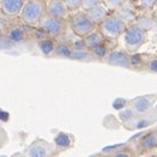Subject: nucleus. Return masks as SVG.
<instances>
[{"label":"nucleus","instance_id":"obj_4","mask_svg":"<svg viewBox=\"0 0 157 157\" xmlns=\"http://www.w3.org/2000/svg\"><path fill=\"white\" fill-rule=\"evenodd\" d=\"M126 22L119 14H108L98 24L100 31L105 35V39H118L126 30Z\"/></svg>","mask_w":157,"mask_h":157},{"label":"nucleus","instance_id":"obj_24","mask_svg":"<svg viewBox=\"0 0 157 157\" xmlns=\"http://www.w3.org/2000/svg\"><path fill=\"white\" fill-rule=\"evenodd\" d=\"M11 43L6 36V33L0 31V51H7L9 48H11Z\"/></svg>","mask_w":157,"mask_h":157},{"label":"nucleus","instance_id":"obj_3","mask_svg":"<svg viewBox=\"0 0 157 157\" xmlns=\"http://www.w3.org/2000/svg\"><path fill=\"white\" fill-rule=\"evenodd\" d=\"M68 21L61 19V18H55L52 16L46 14L40 23L39 29L48 37L54 40H59L67 30Z\"/></svg>","mask_w":157,"mask_h":157},{"label":"nucleus","instance_id":"obj_28","mask_svg":"<svg viewBox=\"0 0 157 157\" xmlns=\"http://www.w3.org/2000/svg\"><path fill=\"white\" fill-rule=\"evenodd\" d=\"M155 4H156V0H138V5L142 9H145V10H149V9L154 7Z\"/></svg>","mask_w":157,"mask_h":157},{"label":"nucleus","instance_id":"obj_2","mask_svg":"<svg viewBox=\"0 0 157 157\" xmlns=\"http://www.w3.org/2000/svg\"><path fill=\"white\" fill-rule=\"evenodd\" d=\"M68 26L71 28L72 33L78 37H85L94 30H96V23L89 17L85 10L73 11L72 14L68 16Z\"/></svg>","mask_w":157,"mask_h":157},{"label":"nucleus","instance_id":"obj_8","mask_svg":"<svg viewBox=\"0 0 157 157\" xmlns=\"http://www.w3.org/2000/svg\"><path fill=\"white\" fill-rule=\"evenodd\" d=\"M46 11L48 16L61 19H67L71 12L65 0H47Z\"/></svg>","mask_w":157,"mask_h":157},{"label":"nucleus","instance_id":"obj_30","mask_svg":"<svg viewBox=\"0 0 157 157\" xmlns=\"http://www.w3.org/2000/svg\"><path fill=\"white\" fill-rule=\"evenodd\" d=\"M0 11H1V0H0Z\"/></svg>","mask_w":157,"mask_h":157},{"label":"nucleus","instance_id":"obj_31","mask_svg":"<svg viewBox=\"0 0 157 157\" xmlns=\"http://www.w3.org/2000/svg\"><path fill=\"white\" fill-rule=\"evenodd\" d=\"M156 5H157V0H156Z\"/></svg>","mask_w":157,"mask_h":157},{"label":"nucleus","instance_id":"obj_5","mask_svg":"<svg viewBox=\"0 0 157 157\" xmlns=\"http://www.w3.org/2000/svg\"><path fill=\"white\" fill-rule=\"evenodd\" d=\"M145 42V30L140 26L132 25L124 33V46L127 52H136Z\"/></svg>","mask_w":157,"mask_h":157},{"label":"nucleus","instance_id":"obj_12","mask_svg":"<svg viewBox=\"0 0 157 157\" xmlns=\"http://www.w3.org/2000/svg\"><path fill=\"white\" fill-rule=\"evenodd\" d=\"M86 13L89 14V17L91 18L96 24H100L108 16V7L105 6V5H102V4H98V5L94 6L91 9L86 10Z\"/></svg>","mask_w":157,"mask_h":157},{"label":"nucleus","instance_id":"obj_21","mask_svg":"<svg viewBox=\"0 0 157 157\" xmlns=\"http://www.w3.org/2000/svg\"><path fill=\"white\" fill-rule=\"evenodd\" d=\"M107 51H108V49L105 48V43H103V44L97 46V47H95L94 49H91V53L94 54L95 58H97V59H103V58L107 56V54H108Z\"/></svg>","mask_w":157,"mask_h":157},{"label":"nucleus","instance_id":"obj_16","mask_svg":"<svg viewBox=\"0 0 157 157\" xmlns=\"http://www.w3.org/2000/svg\"><path fill=\"white\" fill-rule=\"evenodd\" d=\"M55 147L56 149H60V150H65L67 147L71 146V140H70V137L65 134V133H59L58 136H55Z\"/></svg>","mask_w":157,"mask_h":157},{"label":"nucleus","instance_id":"obj_7","mask_svg":"<svg viewBox=\"0 0 157 157\" xmlns=\"http://www.w3.org/2000/svg\"><path fill=\"white\" fill-rule=\"evenodd\" d=\"M18 18H16L13 21L12 25L9 28V30L6 31V36L10 41L12 47H17L21 44H24L28 39H29V31H28V26Z\"/></svg>","mask_w":157,"mask_h":157},{"label":"nucleus","instance_id":"obj_1","mask_svg":"<svg viewBox=\"0 0 157 157\" xmlns=\"http://www.w3.org/2000/svg\"><path fill=\"white\" fill-rule=\"evenodd\" d=\"M46 2V0H26L19 19L29 28H39L43 17L47 14Z\"/></svg>","mask_w":157,"mask_h":157},{"label":"nucleus","instance_id":"obj_11","mask_svg":"<svg viewBox=\"0 0 157 157\" xmlns=\"http://www.w3.org/2000/svg\"><path fill=\"white\" fill-rule=\"evenodd\" d=\"M36 43H37L40 53L43 56H46V58H51V56H53V54H54V51H55V47H56L58 41L54 39H51L48 36H44L43 39L39 40Z\"/></svg>","mask_w":157,"mask_h":157},{"label":"nucleus","instance_id":"obj_18","mask_svg":"<svg viewBox=\"0 0 157 157\" xmlns=\"http://www.w3.org/2000/svg\"><path fill=\"white\" fill-rule=\"evenodd\" d=\"M143 145H144L145 149H147V150L155 149L157 146V136H155V134H149V136L144 137Z\"/></svg>","mask_w":157,"mask_h":157},{"label":"nucleus","instance_id":"obj_26","mask_svg":"<svg viewBox=\"0 0 157 157\" xmlns=\"http://www.w3.org/2000/svg\"><path fill=\"white\" fill-rule=\"evenodd\" d=\"M70 11H77V10H80L82 9V1L83 0H65Z\"/></svg>","mask_w":157,"mask_h":157},{"label":"nucleus","instance_id":"obj_19","mask_svg":"<svg viewBox=\"0 0 157 157\" xmlns=\"http://www.w3.org/2000/svg\"><path fill=\"white\" fill-rule=\"evenodd\" d=\"M149 107H150V101L146 100V98H139L134 102V108L139 113H143L145 110H147Z\"/></svg>","mask_w":157,"mask_h":157},{"label":"nucleus","instance_id":"obj_15","mask_svg":"<svg viewBox=\"0 0 157 157\" xmlns=\"http://www.w3.org/2000/svg\"><path fill=\"white\" fill-rule=\"evenodd\" d=\"M118 14L126 22V23H131V22H134L137 12H136V7L133 6V4L127 1L124 6H121V7L119 9Z\"/></svg>","mask_w":157,"mask_h":157},{"label":"nucleus","instance_id":"obj_25","mask_svg":"<svg viewBox=\"0 0 157 157\" xmlns=\"http://www.w3.org/2000/svg\"><path fill=\"white\" fill-rule=\"evenodd\" d=\"M7 144H9V134L6 130L0 125V149L5 147Z\"/></svg>","mask_w":157,"mask_h":157},{"label":"nucleus","instance_id":"obj_6","mask_svg":"<svg viewBox=\"0 0 157 157\" xmlns=\"http://www.w3.org/2000/svg\"><path fill=\"white\" fill-rule=\"evenodd\" d=\"M22 154L30 157H48L56 154V147L44 139H36L28 145Z\"/></svg>","mask_w":157,"mask_h":157},{"label":"nucleus","instance_id":"obj_9","mask_svg":"<svg viewBox=\"0 0 157 157\" xmlns=\"http://www.w3.org/2000/svg\"><path fill=\"white\" fill-rule=\"evenodd\" d=\"M26 0H1V12L11 18H19Z\"/></svg>","mask_w":157,"mask_h":157},{"label":"nucleus","instance_id":"obj_14","mask_svg":"<svg viewBox=\"0 0 157 157\" xmlns=\"http://www.w3.org/2000/svg\"><path fill=\"white\" fill-rule=\"evenodd\" d=\"M72 53H73V48H72L71 43H68V42H58L53 56L61 58V59H71Z\"/></svg>","mask_w":157,"mask_h":157},{"label":"nucleus","instance_id":"obj_27","mask_svg":"<svg viewBox=\"0 0 157 157\" xmlns=\"http://www.w3.org/2000/svg\"><path fill=\"white\" fill-rule=\"evenodd\" d=\"M102 2V0H83L82 1V10H89V9H91L94 6H96V5H98V4H101Z\"/></svg>","mask_w":157,"mask_h":157},{"label":"nucleus","instance_id":"obj_22","mask_svg":"<svg viewBox=\"0 0 157 157\" xmlns=\"http://www.w3.org/2000/svg\"><path fill=\"white\" fill-rule=\"evenodd\" d=\"M128 0H105V6L110 10H119L121 6H124Z\"/></svg>","mask_w":157,"mask_h":157},{"label":"nucleus","instance_id":"obj_10","mask_svg":"<svg viewBox=\"0 0 157 157\" xmlns=\"http://www.w3.org/2000/svg\"><path fill=\"white\" fill-rule=\"evenodd\" d=\"M107 63L112 66H120V67H131V56L127 52L114 51L110 52L107 56Z\"/></svg>","mask_w":157,"mask_h":157},{"label":"nucleus","instance_id":"obj_20","mask_svg":"<svg viewBox=\"0 0 157 157\" xmlns=\"http://www.w3.org/2000/svg\"><path fill=\"white\" fill-rule=\"evenodd\" d=\"M138 26H140L143 30H149V29H151L152 26H154V19L152 18H150L149 16H146V17H143V18H140L139 21H138Z\"/></svg>","mask_w":157,"mask_h":157},{"label":"nucleus","instance_id":"obj_17","mask_svg":"<svg viewBox=\"0 0 157 157\" xmlns=\"http://www.w3.org/2000/svg\"><path fill=\"white\" fill-rule=\"evenodd\" d=\"M14 19H16V18H11V17L6 16L5 13H2L0 11V31L6 33V31L9 30V28L12 25Z\"/></svg>","mask_w":157,"mask_h":157},{"label":"nucleus","instance_id":"obj_13","mask_svg":"<svg viewBox=\"0 0 157 157\" xmlns=\"http://www.w3.org/2000/svg\"><path fill=\"white\" fill-rule=\"evenodd\" d=\"M84 40H85V43H86L88 49L91 51V49H94L95 47L103 44L105 41V37L100 30H98V31H97V30H94V31L90 33L88 36H85Z\"/></svg>","mask_w":157,"mask_h":157},{"label":"nucleus","instance_id":"obj_29","mask_svg":"<svg viewBox=\"0 0 157 157\" xmlns=\"http://www.w3.org/2000/svg\"><path fill=\"white\" fill-rule=\"evenodd\" d=\"M150 70L157 72V60H154V61L150 64Z\"/></svg>","mask_w":157,"mask_h":157},{"label":"nucleus","instance_id":"obj_23","mask_svg":"<svg viewBox=\"0 0 157 157\" xmlns=\"http://www.w3.org/2000/svg\"><path fill=\"white\" fill-rule=\"evenodd\" d=\"M71 44H72V48H73L75 51H86V49H88L84 37H79V40L72 41Z\"/></svg>","mask_w":157,"mask_h":157}]
</instances>
